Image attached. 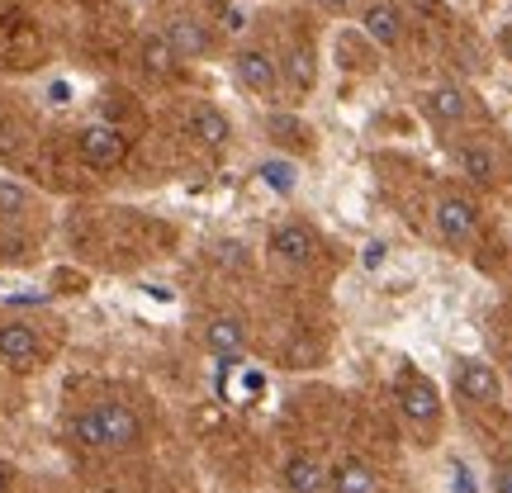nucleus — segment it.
Masks as SVG:
<instances>
[{
  "instance_id": "aec40b11",
  "label": "nucleus",
  "mask_w": 512,
  "mask_h": 493,
  "mask_svg": "<svg viewBox=\"0 0 512 493\" xmlns=\"http://www.w3.org/2000/svg\"><path fill=\"white\" fill-rule=\"evenodd\" d=\"M48 100H53V105H67V100H72V86H67V81H53Z\"/></svg>"
},
{
  "instance_id": "f3484780",
  "label": "nucleus",
  "mask_w": 512,
  "mask_h": 493,
  "mask_svg": "<svg viewBox=\"0 0 512 493\" xmlns=\"http://www.w3.org/2000/svg\"><path fill=\"white\" fill-rule=\"evenodd\" d=\"M176 62H181V57L171 53V43H166L162 34H147L143 38V67L152 76H171V72H176Z\"/></svg>"
},
{
  "instance_id": "20e7f679",
  "label": "nucleus",
  "mask_w": 512,
  "mask_h": 493,
  "mask_svg": "<svg viewBox=\"0 0 512 493\" xmlns=\"http://www.w3.org/2000/svg\"><path fill=\"white\" fill-rule=\"evenodd\" d=\"M456 389H460V399H470V403H498L503 380H498V370L489 361L465 356V361H456Z\"/></svg>"
},
{
  "instance_id": "f257e3e1",
  "label": "nucleus",
  "mask_w": 512,
  "mask_h": 493,
  "mask_svg": "<svg viewBox=\"0 0 512 493\" xmlns=\"http://www.w3.org/2000/svg\"><path fill=\"white\" fill-rule=\"evenodd\" d=\"M72 437L76 446H86V451H124L133 441L143 437V422L138 413L128 408V403H91V408H81L72 418Z\"/></svg>"
},
{
  "instance_id": "39448f33",
  "label": "nucleus",
  "mask_w": 512,
  "mask_h": 493,
  "mask_svg": "<svg viewBox=\"0 0 512 493\" xmlns=\"http://www.w3.org/2000/svg\"><path fill=\"white\" fill-rule=\"evenodd\" d=\"M233 72H238V81L252 95H275L280 91V67H275V57L261 53V48H242V53L233 57Z\"/></svg>"
},
{
  "instance_id": "ddd939ff",
  "label": "nucleus",
  "mask_w": 512,
  "mask_h": 493,
  "mask_svg": "<svg viewBox=\"0 0 512 493\" xmlns=\"http://www.w3.org/2000/svg\"><path fill=\"white\" fill-rule=\"evenodd\" d=\"M456 166L470 176V181H479V185H494L498 181V152L489 143H460L456 147Z\"/></svg>"
},
{
  "instance_id": "6ab92c4d",
  "label": "nucleus",
  "mask_w": 512,
  "mask_h": 493,
  "mask_svg": "<svg viewBox=\"0 0 512 493\" xmlns=\"http://www.w3.org/2000/svg\"><path fill=\"white\" fill-rule=\"evenodd\" d=\"M494 493H512V465H498L494 470Z\"/></svg>"
},
{
  "instance_id": "b1692460",
  "label": "nucleus",
  "mask_w": 512,
  "mask_h": 493,
  "mask_svg": "<svg viewBox=\"0 0 512 493\" xmlns=\"http://www.w3.org/2000/svg\"><path fill=\"white\" fill-rule=\"evenodd\" d=\"M318 5H323V10H347L351 0H318Z\"/></svg>"
},
{
  "instance_id": "6e6552de",
  "label": "nucleus",
  "mask_w": 512,
  "mask_h": 493,
  "mask_svg": "<svg viewBox=\"0 0 512 493\" xmlns=\"http://www.w3.org/2000/svg\"><path fill=\"white\" fill-rule=\"evenodd\" d=\"M162 38L171 43V53L185 57V62H195V57L209 53V29H204L200 19H190V15H176V19H171Z\"/></svg>"
},
{
  "instance_id": "dca6fc26",
  "label": "nucleus",
  "mask_w": 512,
  "mask_h": 493,
  "mask_svg": "<svg viewBox=\"0 0 512 493\" xmlns=\"http://www.w3.org/2000/svg\"><path fill=\"white\" fill-rule=\"evenodd\" d=\"M190 133H195L204 147H223L233 128H228V114L223 110H214V105H195V110H190Z\"/></svg>"
},
{
  "instance_id": "9d476101",
  "label": "nucleus",
  "mask_w": 512,
  "mask_h": 493,
  "mask_svg": "<svg viewBox=\"0 0 512 493\" xmlns=\"http://www.w3.org/2000/svg\"><path fill=\"white\" fill-rule=\"evenodd\" d=\"M280 484L290 493H323L328 484V465L318 456H290L285 460V470H280Z\"/></svg>"
},
{
  "instance_id": "7ed1b4c3",
  "label": "nucleus",
  "mask_w": 512,
  "mask_h": 493,
  "mask_svg": "<svg viewBox=\"0 0 512 493\" xmlns=\"http://www.w3.org/2000/svg\"><path fill=\"white\" fill-rule=\"evenodd\" d=\"M437 233L446 242L465 247V242L479 233V204L470 200V195H441L437 200Z\"/></svg>"
},
{
  "instance_id": "412c9836",
  "label": "nucleus",
  "mask_w": 512,
  "mask_h": 493,
  "mask_svg": "<svg viewBox=\"0 0 512 493\" xmlns=\"http://www.w3.org/2000/svg\"><path fill=\"white\" fill-rule=\"evenodd\" d=\"M498 48H503V57L512 62V24H503V29H498Z\"/></svg>"
},
{
  "instance_id": "2eb2a0df",
  "label": "nucleus",
  "mask_w": 512,
  "mask_h": 493,
  "mask_svg": "<svg viewBox=\"0 0 512 493\" xmlns=\"http://www.w3.org/2000/svg\"><path fill=\"white\" fill-rule=\"evenodd\" d=\"M328 484L332 493H380V475L366 460H342L337 470H328Z\"/></svg>"
},
{
  "instance_id": "423d86ee",
  "label": "nucleus",
  "mask_w": 512,
  "mask_h": 493,
  "mask_svg": "<svg viewBox=\"0 0 512 493\" xmlns=\"http://www.w3.org/2000/svg\"><path fill=\"white\" fill-rule=\"evenodd\" d=\"M38 356H43V342H38V332L29 323H0V361L15 370H29L38 366Z\"/></svg>"
},
{
  "instance_id": "1a4fd4ad",
  "label": "nucleus",
  "mask_w": 512,
  "mask_h": 493,
  "mask_svg": "<svg viewBox=\"0 0 512 493\" xmlns=\"http://www.w3.org/2000/svg\"><path fill=\"white\" fill-rule=\"evenodd\" d=\"M204 342H209L214 356H223V366H233L242 356V347H247V328H242V318H233V313H219L209 323V332H204Z\"/></svg>"
},
{
  "instance_id": "a211bd4d",
  "label": "nucleus",
  "mask_w": 512,
  "mask_h": 493,
  "mask_svg": "<svg viewBox=\"0 0 512 493\" xmlns=\"http://www.w3.org/2000/svg\"><path fill=\"white\" fill-rule=\"evenodd\" d=\"M261 181L271 185V190H280V195H290L294 185H299V176H294L290 162H266L261 166Z\"/></svg>"
},
{
  "instance_id": "4468645a",
  "label": "nucleus",
  "mask_w": 512,
  "mask_h": 493,
  "mask_svg": "<svg viewBox=\"0 0 512 493\" xmlns=\"http://www.w3.org/2000/svg\"><path fill=\"white\" fill-rule=\"evenodd\" d=\"M427 114L437 119V124H465V114H470V95L460 91V86H432L427 91Z\"/></svg>"
},
{
  "instance_id": "f8f14e48",
  "label": "nucleus",
  "mask_w": 512,
  "mask_h": 493,
  "mask_svg": "<svg viewBox=\"0 0 512 493\" xmlns=\"http://www.w3.org/2000/svg\"><path fill=\"white\" fill-rule=\"evenodd\" d=\"M361 29H366L380 48H399L403 38V15L389 5V0H375V5H366V15H361Z\"/></svg>"
},
{
  "instance_id": "0eeeda50",
  "label": "nucleus",
  "mask_w": 512,
  "mask_h": 493,
  "mask_svg": "<svg viewBox=\"0 0 512 493\" xmlns=\"http://www.w3.org/2000/svg\"><path fill=\"white\" fill-rule=\"evenodd\" d=\"M81 157L100 171H110V166L124 162V133H114L110 124H91L81 133Z\"/></svg>"
},
{
  "instance_id": "f03ea898",
  "label": "nucleus",
  "mask_w": 512,
  "mask_h": 493,
  "mask_svg": "<svg viewBox=\"0 0 512 493\" xmlns=\"http://www.w3.org/2000/svg\"><path fill=\"white\" fill-rule=\"evenodd\" d=\"M399 408H403V418L413 422V427H422V432H432L441 418V399H437V389L422 380L418 370H403L399 375Z\"/></svg>"
},
{
  "instance_id": "9b49d317",
  "label": "nucleus",
  "mask_w": 512,
  "mask_h": 493,
  "mask_svg": "<svg viewBox=\"0 0 512 493\" xmlns=\"http://www.w3.org/2000/svg\"><path fill=\"white\" fill-rule=\"evenodd\" d=\"M271 247H275V256L290 261V266H309L313 252H318V238H313L304 223H285V228H275Z\"/></svg>"
},
{
  "instance_id": "5701e85b",
  "label": "nucleus",
  "mask_w": 512,
  "mask_h": 493,
  "mask_svg": "<svg viewBox=\"0 0 512 493\" xmlns=\"http://www.w3.org/2000/svg\"><path fill=\"white\" fill-rule=\"evenodd\" d=\"M10 479H15V470H10V465H5V460H0V493L10 489Z\"/></svg>"
},
{
  "instance_id": "4be33fe9",
  "label": "nucleus",
  "mask_w": 512,
  "mask_h": 493,
  "mask_svg": "<svg viewBox=\"0 0 512 493\" xmlns=\"http://www.w3.org/2000/svg\"><path fill=\"white\" fill-rule=\"evenodd\" d=\"M0 204H24V190H15V185H0Z\"/></svg>"
}]
</instances>
